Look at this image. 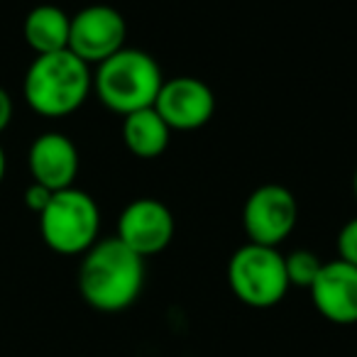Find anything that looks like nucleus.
I'll list each match as a JSON object with an SVG mask.
<instances>
[{
	"instance_id": "16",
	"label": "nucleus",
	"mask_w": 357,
	"mask_h": 357,
	"mask_svg": "<svg viewBox=\"0 0 357 357\" xmlns=\"http://www.w3.org/2000/svg\"><path fill=\"white\" fill-rule=\"evenodd\" d=\"M52 196H54V191H50L47 186L35 184V181H32V184L25 189V206L32 211V213L40 215L42 211L47 208V204L52 201Z\"/></svg>"
},
{
	"instance_id": "11",
	"label": "nucleus",
	"mask_w": 357,
	"mask_h": 357,
	"mask_svg": "<svg viewBox=\"0 0 357 357\" xmlns=\"http://www.w3.org/2000/svg\"><path fill=\"white\" fill-rule=\"evenodd\" d=\"M27 167L35 184L47 186L54 194L71 189L79 174V149L66 135L45 132L30 144Z\"/></svg>"
},
{
	"instance_id": "15",
	"label": "nucleus",
	"mask_w": 357,
	"mask_h": 357,
	"mask_svg": "<svg viewBox=\"0 0 357 357\" xmlns=\"http://www.w3.org/2000/svg\"><path fill=\"white\" fill-rule=\"evenodd\" d=\"M335 245H337V255H340L337 259H342V262L357 267V215L355 218H350L340 228Z\"/></svg>"
},
{
	"instance_id": "10",
	"label": "nucleus",
	"mask_w": 357,
	"mask_h": 357,
	"mask_svg": "<svg viewBox=\"0 0 357 357\" xmlns=\"http://www.w3.org/2000/svg\"><path fill=\"white\" fill-rule=\"evenodd\" d=\"M313 308L335 326L357 323V267L333 259L323 262L316 282L308 287Z\"/></svg>"
},
{
	"instance_id": "1",
	"label": "nucleus",
	"mask_w": 357,
	"mask_h": 357,
	"mask_svg": "<svg viewBox=\"0 0 357 357\" xmlns=\"http://www.w3.org/2000/svg\"><path fill=\"white\" fill-rule=\"evenodd\" d=\"M79 294L100 313H120L139 298L144 287V259L118 238L98 240L81 255Z\"/></svg>"
},
{
	"instance_id": "14",
	"label": "nucleus",
	"mask_w": 357,
	"mask_h": 357,
	"mask_svg": "<svg viewBox=\"0 0 357 357\" xmlns=\"http://www.w3.org/2000/svg\"><path fill=\"white\" fill-rule=\"evenodd\" d=\"M284 267H287L289 287L308 289L313 282H316L323 262L316 252H311V250H294L291 255L284 257Z\"/></svg>"
},
{
	"instance_id": "13",
	"label": "nucleus",
	"mask_w": 357,
	"mask_h": 357,
	"mask_svg": "<svg viewBox=\"0 0 357 357\" xmlns=\"http://www.w3.org/2000/svg\"><path fill=\"white\" fill-rule=\"evenodd\" d=\"M172 130L154 108H142L123 118V142L137 159H157L167 152Z\"/></svg>"
},
{
	"instance_id": "12",
	"label": "nucleus",
	"mask_w": 357,
	"mask_h": 357,
	"mask_svg": "<svg viewBox=\"0 0 357 357\" xmlns=\"http://www.w3.org/2000/svg\"><path fill=\"white\" fill-rule=\"evenodd\" d=\"M69 30L71 15H66L56 6H37L27 13L22 35L30 50L40 54H54V52L69 50Z\"/></svg>"
},
{
	"instance_id": "8",
	"label": "nucleus",
	"mask_w": 357,
	"mask_h": 357,
	"mask_svg": "<svg viewBox=\"0 0 357 357\" xmlns=\"http://www.w3.org/2000/svg\"><path fill=\"white\" fill-rule=\"evenodd\" d=\"M174 215L157 199H135L120 211L115 238L142 259L164 252L174 238Z\"/></svg>"
},
{
	"instance_id": "3",
	"label": "nucleus",
	"mask_w": 357,
	"mask_h": 357,
	"mask_svg": "<svg viewBox=\"0 0 357 357\" xmlns=\"http://www.w3.org/2000/svg\"><path fill=\"white\" fill-rule=\"evenodd\" d=\"M162 84L164 74L157 59L132 47H123L93 71L96 98L123 118L135 110L152 108Z\"/></svg>"
},
{
	"instance_id": "17",
	"label": "nucleus",
	"mask_w": 357,
	"mask_h": 357,
	"mask_svg": "<svg viewBox=\"0 0 357 357\" xmlns=\"http://www.w3.org/2000/svg\"><path fill=\"white\" fill-rule=\"evenodd\" d=\"M13 110H15V105H13L10 93H8L3 86H0V135L6 132L8 125L13 123Z\"/></svg>"
},
{
	"instance_id": "7",
	"label": "nucleus",
	"mask_w": 357,
	"mask_h": 357,
	"mask_svg": "<svg viewBox=\"0 0 357 357\" xmlns=\"http://www.w3.org/2000/svg\"><path fill=\"white\" fill-rule=\"evenodd\" d=\"M128 40V22L110 6H89L71 15L69 52L89 66L118 54Z\"/></svg>"
},
{
	"instance_id": "18",
	"label": "nucleus",
	"mask_w": 357,
	"mask_h": 357,
	"mask_svg": "<svg viewBox=\"0 0 357 357\" xmlns=\"http://www.w3.org/2000/svg\"><path fill=\"white\" fill-rule=\"evenodd\" d=\"M6 174H8V157H6V149L0 144V184L6 181Z\"/></svg>"
},
{
	"instance_id": "5",
	"label": "nucleus",
	"mask_w": 357,
	"mask_h": 357,
	"mask_svg": "<svg viewBox=\"0 0 357 357\" xmlns=\"http://www.w3.org/2000/svg\"><path fill=\"white\" fill-rule=\"evenodd\" d=\"M228 284L238 301L250 308H272L287 296L289 277L277 248L248 243L228 262Z\"/></svg>"
},
{
	"instance_id": "6",
	"label": "nucleus",
	"mask_w": 357,
	"mask_h": 357,
	"mask_svg": "<svg viewBox=\"0 0 357 357\" xmlns=\"http://www.w3.org/2000/svg\"><path fill=\"white\" fill-rule=\"evenodd\" d=\"M298 220L296 196L282 184H262L243 206V228L248 243L279 248L294 233Z\"/></svg>"
},
{
	"instance_id": "2",
	"label": "nucleus",
	"mask_w": 357,
	"mask_h": 357,
	"mask_svg": "<svg viewBox=\"0 0 357 357\" xmlns=\"http://www.w3.org/2000/svg\"><path fill=\"white\" fill-rule=\"evenodd\" d=\"M93 91V71L69 50L40 54L22 81V96L37 115L59 120L76 113Z\"/></svg>"
},
{
	"instance_id": "19",
	"label": "nucleus",
	"mask_w": 357,
	"mask_h": 357,
	"mask_svg": "<svg viewBox=\"0 0 357 357\" xmlns=\"http://www.w3.org/2000/svg\"><path fill=\"white\" fill-rule=\"evenodd\" d=\"M352 194H355V201H357V169L352 174Z\"/></svg>"
},
{
	"instance_id": "4",
	"label": "nucleus",
	"mask_w": 357,
	"mask_h": 357,
	"mask_svg": "<svg viewBox=\"0 0 357 357\" xmlns=\"http://www.w3.org/2000/svg\"><path fill=\"white\" fill-rule=\"evenodd\" d=\"M37 218L42 240L56 255L76 257L98 243L100 208L93 196L76 186L56 191Z\"/></svg>"
},
{
	"instance_id": "9",
	"label": "nucleus",
	"mask_w": 357,
	"mask_h": 357,
	"mask_svg": "<svg viewBox=\"0 0 357 357\" xmlns=\"http://www.w3.org/2000/svg\"><path fill=\"white\" fill-rule=\"evenodd\" d=\"M152 108L172 132L174 130L191 132L204 128L213 118L215 96L211 86L196 76H174V79H164Z\"/></svg>"
}]
</instances>
